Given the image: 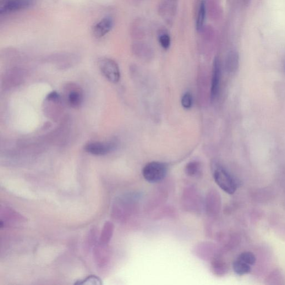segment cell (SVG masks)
Listing matches in <instances>:
<instances>
[{"instance_id": "6da1fadb", "label": "cell", "mask_w": 285, "mask_h": 285, "mask_svg": "<svg viewBox=\"0 0 285 285\" xmlns=\"http://www.w3.org/2000/svg\"><path fill=\"white\" fill-rule=\"evenodd\" d=\"M213 168L214 179L219 187L229 195L234 194L238 188L235 179L225 169L217 164Z\"/></svg>"}, {"instance_id": "7a4b0ae2", "label": "cell", "mask_w": 285, "mask_h": 285, "mask_svg": "<svg viewBox=\"0 0 285 285\" xmlns=\"http://www.w3.org/2000/svg\"><path fill=\"white\" fill-rule=\"evenodd\" d=\"M168 168L165 163L152 162L146 164L142 169V174L144 178L151 183L161 182L166 177Z\"/></svg>"}, {"instance_id": "3957f363", "label": "cell", "mask_w": 285, "mask_h": 285, "mask_svg": "<svg viewBox=\"0 0 285 285\" xmlns=\"http://www.w3.org/2000/svg\"><path fill=\"white\" fill-rule=\"evenodd\" d=\"M64 100L73 108H78L83 104L84 94L80 86L74 83L67 84L64 89Z\"/></svg>"}, {"instance_id": "277c9868", "label": "cell", "mask_w": 285, "mask_h": 285, "mask_svg": "<svg viewBox=\"0 0 285 285\" xmlns=\"http://www.w3.org/2000/svg\"><path fill=\"white\" fill-rule=\"evenodd\" d=\"M99 68L101 73L109 81L117 83L120 78V72L118 64L114 60L103 58L99 62Z\"/></svg>"}, {"instance_id": "5b68a950", "label": "cell", "mask_w": 285, "mask_h": 285, "mask_svg": "<svg viewBox=\"0 0 285 285\" xmlns=\"http://www.w3.org/2000/svg\"><path fill=\"white\" fill-rule=\"evenodd\" d=\"M183 206L185 209L190 212H197L201 210L202 200L201 196L194 187H188L183 193Z\"/></svg>"}, {"instance_id": "8992f818", "label": "cell", "mask_w": 285, "mask_h": 285, "mask_svg": "<svg viewBox=\"0 0 285 285\" xmlns=\"http://www.w3.org/2000/svg\"><path fill=\"white\" fill-rule=\"evenodd\" d=\"M117 144L114 141H92L85 145L84 150L89 154L100 156L108 155L114 150Z\"/></svg>"}, {"instance_id": "52a82bcc", "label": "cell", "mask_w": 285, "mask_h": 285, "mask_svg": "<svg viewBox=\"0 0 285 285\" xmlns=\"http://www.w3.org/2000/svg\"><path fill=\"white\" fill-rule=\"evenodd\" d=\"M32 3L33 0H1L0 14H7L29 8Z\"/></svg>"}, {"instance_id": "ba28073f", "label": "cell", "mask_w": 285, "mask_h": 285, "mask_svg": "<svg viewBox=\"0 0 285 285\" xmlns=\"http://www.w3.org/2000/svg\"><path fill=\"white\" fill-rule=\"evenodd\" d=\"M217 191L211 190L206 196L205 207L207 215L214 217L217 215L220 210V200Z\"/></svg>"}, {"instance_id": "9c48e42d", "label": "cell", "mask_w": 285, "mask_h": 285, "mask_svg": "<svg viewBox=\"0 0 285 285\" xmlns=\"http://www.w3.org/2000/svg\"><path fill=\"white\" fill-rule=\"evenodd\" d=\"M25 77L23 70L19 69H13L7 71L4 75L3 83L5 87L10 88L22 83Z\"/></svg>"}, {"instance_id": "30bf717a", "label": "cell", "mask_w": 285, "mask_h": 285, "mask_svg": "<svg viewBox=\"0 0 285 285\" xmlns=\"http://www.w3.org/2000/svg\"><path fill=\"white\" fill-rule=\"evenodd\" d=\"M221 76V64L220 59L215 58L213 64L212 77L211 81V98L215 100L218 95Z\"/></svg>"}, {"instance_id": "8fae6325", "label": "cell", "mask_w": 285, "mask_h": 285, "mask_svg": "<svg viewBox=\"0 0 285 285\" xmlns=\"http://www.w3.org/2000/svg\"><path fill=\"white\" fill-rule=\"evenodd\" d=\"M195 255L203 260H212L216 256L214 245L208 243H202L197 245L194 250Z\"/></svg>"}, {"instance_id": "7c38bea8", "label": "cell", "mask_w": 285, "mask_h": 285, "mask_svg": "<svg viewBox=\"0 0 285 285\" xmlns=\"http://www.w3.org/2000/svg\"><path fill=\"white\" fill-rule=\"evenodd\" d=\"M113 26V21L111 18L102 19L92 27L93 35L97 38H101L110 31Z\"/></svg>"}, {"instance_id": "4fadbf2b", "label": "cell", "mask_w": 285, "mask_h": 285, "mask_svg": "<svg viewBox=\"0 0 285 285\" xmlns=\"http://www.w3.org/2000/svg\"><path fill=\"white\" fill-rule=\"evenodd\" d=\"M239 56L236 52H230L226 59V67L229 73H234L239 67Z\"/></svg>"}, {"instance_id": "5bb4252c", "label": "cell", "mask_w": 285, "mask_h": 285, "mask_svg": "<svg viewBox=\"0 0 285 285\" xmlns=\"http://www.w3.org/2000/svg\"><path fill=\"white\" fill-rule=\"evenodd\" d=\"M206 3L205 0H202L197 18L196 28L197 31H201L204 28L206 20Z\"/></svg>"}, {"instance_id": "9a60e30c", "label": "cell", "mask_w": 285, "mask_h": 285, "mask_svg": "<svg viewBox=\"0 0 285 285\" xmlns=\"http://www.w3.org/2000/svg\"><path fill=\"white\" fill-rule=\"evenodd\" d=\"M233 268L234 272L240 276L246 275L251 271L250 265L238 259L233 262Z\"/></svg>"}, {"instance_id": "2e32d148", "label": "cell", "mask_w": 285, "mask_h": 285, "mask_svg": "<svg viewBox=\"0 0 285 285\" xmlns=\"http://www.w3.org/2000/svg\"><path fill=\"white\" fill-rule=\"evenodd\" d=\"M201 164L199 162L192 161L189 162L185 167V173L189 177L197 176L201 172Z\"/></svg>"}, {"instance_id": "e0dca14e", "label": "cell", "mask_w": 285, "mask_h": 285, "mask_svg": "<svg viewBox=\"0 0 285 285\" xmlns=\"http://www.w3.org/2000/svg\"><path fill=\"white\" fill-rule=\"evenodd\" d=\"M224 266L221 260L216 256L211 260V268L213 273L216 275L221 276L224 271Z\"/></svg>"}, {"instance_id": "ac0fdd59", "label": "cell", "mask_w": 285, "mask_h": 285, "mask_svg": "<svg viewBox=\"0 0 285 285\" xmlns=\"http://www.w3.org/2000/svg\"><path fill=\"white\" fill-rule=\"evenodd\" d=\"M238 259L250 266L255 265L256 261V256L251 252H245V253L241 254Z\"/></svg>"}, {"instance_id": "d6986e66", "label": "cell", "mask_w": 285, "mask_h": 285, "mask_svg": "<svg viewBox=\"0 0 285 285\" xmlns=\"http://www.w3.org/2000/svg\"><path fill=\"white\" fill-rule=\"evenodd\" d=\"M182 107L184 109H189L193 104V97L190 92H186L183 96L181 100Z\"/></svg>"}, {"instance_id": "ffe728a7", "label": "cell", "mask_w": 285, "mask_h": 285, "mask_svg": "<svg viewBox=\"0 0 285 285\" xmlns=\"http://www.w3.org/2000/svg\"><path fill=\"white\" fill-rule=\"evenodd\" d=\"M76 284H102L101 279L95 276H90L86 278L84 280L78 281L76 282Z\"/></svg>"}, {"instance_id": "44dd1931", "label": "cell", "mask_w": 285, "mask_h": 285, "mask_svg": "<svg viewBox=\"0 0 285 285\" xmlns=\"http://www.w3.org/2000/svg\"><path fill=\"white\" fill-rule=\"evenodd\" d=\"M161 46L164 49H168L171 45V37L167 34H163L159 37Z\"/></svg>"}, {"instance_id": "7402d4cb", "label": "cell", "mask_w": 285, "mask_h": 285, "mask_svg": "<svg viewBox=\"0 0 285 285\" xmlns=\"http://www.w3.org/2000/svg\"><path fill=\"white\" fill-rule=\"evenodd\" d=\"M251 0H244V3L245 5H248L250 2Z\"/></svg>"}, {"instance_id": "603a6c76", "label": "cell", "mask_w": 285, "mask_h": 285, "mask_svg": "<svg viewBox=\"0 0 285 285\" xmlns=\"http://www.w3.org/2000/svg\"><path fill=\"white\" fill-rule=\"evenodd\" d=\"M284 69H285V63H284Z\"/></svg>"}]
</instances>
